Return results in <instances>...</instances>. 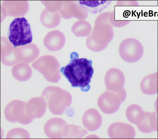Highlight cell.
<instances>
[{"instance_id": "6da1fadb", "label": "cell", "mask_w": 158, "mask_h": 139, "mask_svg": "<svg viewBox=\"0 0 158 139\" xmlns=\"http://www.w3.org/2000/svg\"><path fill=\"white\" fill-rule=\"evenodd\" d=\"M77 53L70 55L71 60L66 66L62 67V73L73 87H78L82 91L88 90L89 84L94 73L92 62L85 58L76 57Z\"/></svg>"}, {"instance_id": "7a4b0ae2", "label": "cell", "mask_w": 158, "mask_h": 139, "mask_svg": "<svg viewBox=\"0 0 158 139\" xmlns=\"http://www.w3.org/2000/svg\"><path fill=\"white\" fill-rule=\"evenodd\" d=\"M41 97L45 100L47 107L54 115L63 114L72 101V97L68 91L61 88L49 86L43 91Z\"/></svg>"}, {"instance_id": "3957f363", "label": "cell", "mask_w": 158, "mask_h": 139, "mask_svg": "<svg viewBox=\"0 0 158 139\" xmlns=\"http://www.w3.org/2000/svg\"><path fill=\"white\" fill-rule=\"evenodd\" d=\"M7 36L15 48L29 44L32 40L30 25L24 17L13 20L9 26Z\"/></svg>"}, {"instance_id": "277c9868", "label": "cell", "mask_w": 158, "mask_h": 139, "mask_svg": "<svg viewBox=\"0 0 158 139\" xmlns=\"http://www.w3.org/2000/svg\"><path fill=\"white\" fill-rule=\"evenodd\" d=\"M32 66L42 73L48 81L57 83L60 78V64L52 56H41L33 63Z\"/></svg>"}, {"instance_id": "5b68a950", "label": "cell", "mask_w": 158, "mask_h": 139, "mask_svg": "<svg viewBox=\"0 0 158 139\" xmlns=\"http://www.w3.org/2000/svg\"><path fill=\"white\" fill-rule=\"evenodd\" d=\"M126 92L124 88L118 92L106 90L99 97L98 105L101 110L106 114H111L117 111L121 104L125 100Z\"/></svg>"}, {"instance_id": "8992f818", "label": "cell", "mask_w": 158, "mask_h": 139, "mask_svg": "<svg viewBox=\"0 0 158 139\" xmlns=\"http://www.w3.org/2000/svg\"><path fill=\"white\" fill-rule=\"evenodd\" d=\"M26 102L15 100L10 102L5 108L4 113L6 120L11 123L19 122L26 125L34 119L29 117L25 111Z\"/></svg>"}, {"instance_id": "52a82bcc", "label": "cell", "mask_w": 158, "mask_h": 139, "mask_svg": "<svg viewBox=\"0 0 158 139\" xmlns=\"http://www.w3.org/2000/svg\"><path fill=\"white\" fill-rule=\"evenodd\" d=\"M143 52V46L137 40L132 38L123 40L119 47L121 57L128 62L138 61L142 57Z\"/></svg>"}, {"instance_id": "ba28073f", "label": "cell", "mask_w": 158, "mask_h": 139, "mask_svg": "<svg viewBox=\"0 0 158 139\" xmlns=\"http://www.w3.org/2000/svg\"><path fill=\"white\" fill-rule=\"evenodd\" d=\"M104 82L107 90L118 92L124 89L125 76L120 70L116 68H111L106 72Z\"/></svg>"}, {"instance_id": "9c48e42d", "label": "cell", "mask_w": 158, "mask_h": 139, "mask_svg": "<svg viewBox=\"0 0 158 139\" xmlns=\"http://www.w3.org/2000/svg\"><path fill=\"white\" fill-rule=\"evenodd\" d=\"M1 8L3 17H20L26 14L28 11L29 4L27 1H4Z\"/></svg>"}, {"instance_id": "30bf717a", "label": "cell", "mask_w": 158, "mask_h": 139, "mask_svg": "<svg viewBox=\"0 0 158 139\" xmlns=\"http://www.w3.org/2000/svg\"><path fill=\"white\" fill-rule=\"evenodd\" d=\"M111 138H134L136 133L131 125L122 122H115L111 124L107 130Z\"/></svg>"}, {"instance_id": "8fae6325", "label": "cell", "mask_w": 158, "mask_h": 139, "mask_svg": "<svg viewBox=\"0 0 158 139\" xmlns=\"http://www.w3.org/2000/svg\"><path fill=\"white\" fill-rule=\"evenodd\" d=\"M67 124L62 119L53 117L48 120L44 126L45 135L50 138H63L64 128Z\"/></svg>"}, {"instance_id": "7c38bea8", "label": "cell", "mask_w": 158, "mask_h": 139, "mask_svg": "<svg viewBox=\"0 0 158 139\" xmlns=\"http://www.w3.org/2000/svg\"><path fill=\"white\" fill-rule=\"evenodd\" d=\"M46 104L42 97H35L26 102L25 111L29 117L34 119L42 117L46 111Z\"/></svg>"}, {"instance_id": "4fadbf2b", "label": "cell", "mask_w": 158, "mask_h": 139, "mask_svg": "<svg viewBox=\"0 0 158 139\" xmlns=\"http://www.w3.org/2000/svg\"><path fill=\"white\" fill-rule=\"evenodd\" d=\"M16 55L19 62L30 63L35 60L39 56V49L33 43L20 46L15 48Z\"/></svg>"}, {"instance_id": "5bb4252c", "label": "cell", "mask_w": 158, "mask_h": 139, "mask_svg": "<svg viewBox=\"0 0 158 139\" xmlns=\"http://www.w3.org/2000/svg\"><path fill=\"white\" fill-rule=\"evenodd\" d=\"M1 59L5 65L11 66L18 63L16 55L15 48L6 37H1Z\"/></svg>"}, {"instance_id": "9a60e30c", "label": "cell", "mask_w": 158, "mask_h": 139, "mask_svg": "<svg viewBox=\"0 0 158 139\" xmlns=\"http://www.w3.org/2000/svg\"><path fill=\"white\" fill-rule=\"evenodd\" d=\"M65 38L61 31L55 30L49 32L45 36L44 44L46 47L51 51L60 50L64 46Z\"/></svg>"}, {"instance_id": "2e32d148", "label": "cell", "mask_w": 158, "mask_h": 139, "mask_svg": "<svg viewBox=\"0 0 158 139\" xmlns=\"http://www.w3.org/2000/svg\"><path fill=\"white\" fill-rule=\"evenodd\" d=\"M82 121L84 126L88 130L94 131L101 127L102 117L96 109L91 108L84 113L82 116Z\"/></svg>"}, {"instance_id": "e0dca14e", "label": "cell", "mask_w": 158, "mask_h": 139, "mask_svg": "<svg viewBox=\"0 0 158 139\" xmlns=\"http://www.w3.org/2000/svg\"><path fill=\"white\" fill-rule=\"evenodd\" d=\"M158 74L157 72L144 77L140 84L142 92L148 95L156 94L158 93Z\"/></svg>"}, {"instance_id": "ac0fdd59", "label": "cell", "mask_w": 158, "mask_h": 139, "mask_svg": "<svg viewBox=\"0 0 158 139\" xmlns=\"http://www.w3.org/2000/svg\"><path fill=\"white\" fill-rule=\"evenodd\" d=\"M139 130L146 133L158 130L157 114L156 111L153 112H146L145 118L140 124L137 125Z\"/></svg>"}, {"instance_id": "d6986e66", "label": "cell", "mask_w": 158, "mask_h": 139, "mask_svg": "<svg viewBox=\"0 0 158 139\" xmlns=\"http://www.w3.org/2000/svg\"><path fill=\"white\" fill-rule=\"evenodd\" d=\"M111 1H79L75 2L80 6L93 14L100 13L110 4Z\"/></svg>"}, {"instance_id": "ffe728a7", "label": "cell", "mask_w": 158, "mask_h": 139, "mask_svg": "<svg viewBox=\"0 0 158 139\" xmlns=\"http://www.w3.org/2000/svg\"><path fill=\"white\" fill-rule=\"evenodd\" d=\"M126 115L129 122L137 126L142 123L144 120L146 112L139 105L133 104L127 108Z\"/></svg>"}, {"instance_id": "44dd1931", "label": "cell", "mask_w": 158, "mask_h": 139, "mask_svg": "<svg viewBox=\"0 0 158 139\" xmlns=\"http://www.w3.org/2000/svg\"><path fill=\"white\" fill-rule=\"evenodd\" d=\"M40 18L44 26L48 28H53L60 24L61 16L57 11L51 12L45 8L41 13Z\"/></svg>"}, {"instance_id": "7402d4cb", "label": "cell", "mask_w": 158, "mask_h": 139, "mask_svg": "<svg viewBox=\"0 0 158 139\" xmlns=\"http://www.w3.org/2000/svg\"><path fill=\"white\" fill-rule=\"evenodd\" d=\"M14 77L21 81H27L31 76L32 70L30 66L26 63H21L16 64L12 69Z\"/></svg>"}, {"instance_id": "603a6c76", "label": "cell", "mask_w": 158, "mask_h": 139, "mask_svg": "<svg viewBox=\"0 0 158 139\" xmlns=\"http://www.w3.org/2000/svg\"><path fill=\"white\" fill-rule=\"evenodd\" d=\"M88 133L82 126L74 124H67L63 132V137L65 138H81Z\"/></svg>"}, {"instance_id": "cb8c5ba5", "label": "cell", "mask_w": 158, "mask_h": 139, "mask_svg": "<svg viewBox=\"0 0 158 139\" xmlns=\"http://www.w3.org/2000/svg\"><path fill=\"white\" fill-rule=\"evenodd\" d=\"M6 138H29L30 135L26 130L17 128L10 130L7 133Z\"/></svg>"}, {"instance_id": "d4e9b609", "label": "cell", "mask_w": 158, "mask_h": 139, "mask_svg": "<svg viewBox=\"0 0 158 139\" xmlns=\"http://www.w3.org/2000/svg\"><path fill=\"white\" fill-rule=\"evenodd\" d=\"M41 2L46 6V8L51 12L56 11L60 9L61 4L59 1H42Z\"/></svg>"}, {"instance_id": "484cf974", "label": "cell", "mask_w": 158, "mask_h": 139, "mask_svg": "<svg viewBox=\"0 0 158 139\" xmlns=\"http://www.w3.org/2000/svg\"></svg>"}]
</instances>
